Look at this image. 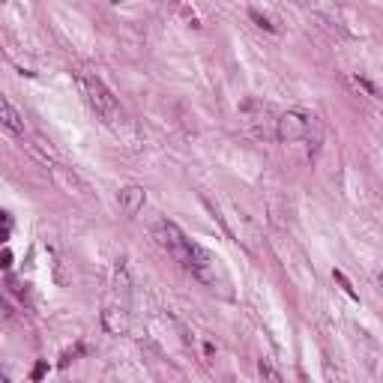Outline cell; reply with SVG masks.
Wrapping results in <instances>:
<instances>
[{
  "mask_svg": "<svg viewBox=\"0 0 383 383\" xmlns=\"http://www.w3.org/2000/svg\"><path fill=\"white\" fill-rule=\"evenodd\" d=\"M0 266H9V252L0 254Z\"/></svg>",
  "mask_w": 383,
  "mask_h": 383,
  "instance_id": "30bf717a",
  "label": "cell"
},
{
  "mask_svg": "<svg viewBox=\"0 0 383 383\" xmlns=\"http://www.w3.org/2000/svg\"><path fill=\"white\" fill-rule=\"evenodd\" d=\"M153 239L159 243V249H165L171 258L183 266V269H192V246H195V239H189L186 234H183L174 222H156L153 225Z\"/></svg>",
  "mask_w": 383,
  "mask_h": 383,
  "instance_id": "7a4b0ae2",
  "label": "cell"
},
{
  "mask_svg": "<svg viewBox=\"0 0 383 383\" xmlns=\"http://www.w3.org/2000/svg\"><path fill=\"white\" fill-rule=\"evenodd\" d=\"M75 81H78L81 96L87 99V105H90L105 123H120V120H123V108H120V102H117V96L105 87L102 78L87 75V72H78Z\"/></svg>",
  "mask_w": 383,
  "mask_h": 383,
  "instance_id": "6da1fadb",
  "label": "cell"
},
{
  "mask_svg": "<svg viewBox=\"0 0 383 383\" xmlns=\"http://www.w3.org/2000/svg\"><path fill=\"white\" fill-rule=\"evenodd\" d=\"M144 201H147V195L141 186H126L120 189V207L126 210V216H138L141 210H144Z\"/></svg>",
  "mask_w": 383,
  "mask_h": 383,
  "instance_id": "8992f818",
  "label": "cell"
},
{
  "mask_svg": "<svg viewBox=\"0 0 383 383\" xmlns=\"http://www.w3.org/2000/svg\"><path fill=\"white\" fill-rule=\"evenodd\" d=\"M102 326L111 335H126V333H129V311L117 308V306H108L102 311Z\"/></svg>",
  "mask_w": 383,
  "mask_h": 383,
  "instance_id": "5b68a950",
  "label": "cell"
},
{
  "mask_svg": "<svg viewBox=\"0 0 383 383\" xmlns=\"http://www.w3.org/2000/svg\"><path fill=\"white\" fill-rule=\"evenodd\" d=\"M249 16H252L254 21H258V27H266V31H269V33H273V31H276V24H269V21H266V18L261 16V12H254V9H252V12H249Z\"/></svg>",
  "mask_w": 383,
  "mask_h": 383,
  "instance_id": "ba28073f",
  "label": "cell"
},
{
  "mask_svg": "<svg viewBox=\"0 0 383 383\" xmlns=\"http://www.w3.org/2000/svg\"><path fill=\"white\" fill-rule=\"evenodd\" d=\"M0 126H4L6 132H12L16 138H24V117L18 114V108L12 105L4 93H0Z\"/></svg>",
  "mask_w": 383,
  "mask_h": 383,
  "instance_id": "277c9868",
  "label": "cell"
},
{
  "mask_svg": "<svg viewBox=\"0 0 383 383\" xmlns=\"http://www.w3.org/2000/svg\"><path fill=\"white\" fill-rule=\"evenodd\" d=\"M258 372H261L264 377H269V380H281V374L276 372L273 365H266V362H261V365H258Z\"/></svg>",
  "mask_w": 383,
  "mask_h": 383,
  "instance_id": "52a82bcc",
  "label": "cell"
},
{
  "mask_svg": "<svg viewBox=\"0 0 383 383\" xmlns=\"http://www.w3.org/2000/svg\"><path fill=\"white\" fill-rule=\"evenodd\" d=\"M42 374H45V365H42V362H39V365L33 368V377H42Z\"/></svg>",
  "mask_w": 383,
  "mask_h": 383,
  "instance_id": "9c48e42d",
  "label": "cell"
},
{
  "mask_svg": "<svg viewBox=\"0 0 383 383\" xmlns=\"http://www.w3.org/2000/svg\"><path fill=\"white\" fill-rule=\"evenodd\" d=\"M311 132V117L303 114V111H288L276 120V138L279 141H306Z\"/></svg>",
  "mask_w": 383,
  "mask_h": 383,
  "instance_id": "3957f363",
  "label": "cell"
}]
</instances>
